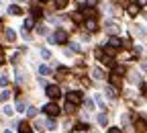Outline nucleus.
Wrapping results in <instances>:
<instances>
[{"label":"nucleus","mask_w":147,"mask_h":133,"mask_svg":"<svg viewBox=\"0 0 147 133\" xmlns=\"http://www.w3.org/2000/svg\"><path fill=\"white\" fill-rule=\"evenodd\" d=\"M49 41H51V43H65V41H67V31L57 29V31L49 37Z\"/></svg>","instance_id":"f257e3e1"},{"label":"nucleus","mask_w":147,"mask_h":133,"mask_svg":"<svg viewBox=\"0 0 147 133\" xmlns=\"http://www.w3.org/2000/svg\"><path fill=\"white\" fill-rule=\"evenodd\" d=\"M43 113L47 117H57L59 115V107L55 105V102H47L45 107H43Z\"/></svg>","instance_id":"f03ea898"},{"label":"nucleus","mask_w":147,"mask_h":133,"mask_svg":"<svg viewBox=\"0 0 147 133\" xmlns=\"http://www.w3.org/2000/svg\"><path fill=\"white\" fill-rule=\"evenodd\" d=\"M47 96H49L51 100H57V98L61 96V90H59V86L49 84V86H47Z\"/></svg>","instance_id":"7ed1b4c3"},{"label":"nucleus","mask_w":147,"mask_h":133,"mask_svg":"<svg viewBox=\"0 0 147 133\" xmlns=\"http://www.w3.org/2000/svg\"><path fill=\"white\" fill-rule=\"evenodd\" d=\"M67 102H71V105H82V102H84V96H82L80 92H76V90H74V92H67Z\"/></svg>","instance_id":"20e7f679"},{"label":"nucleus","mask_w":147,"mask_h":133,"mask_svg":"<svg viewBox=\"0 0 147 133\" xmlns=\"http://www.w3.org/2000/svg\"><path fill=\"white\" fill-rule=\"evenodd\" d=\"M84 29L86 31H98V23L94 21V18H86V21H84Z\"/></svg>","instance_id":"39448f33"},{"label":"nucleus","mask_w":147,"mask_h":133,"mask_svg":"<svg viewBox=\"0 0 147 133\" xmlns=\"http://www.w3.org/2000/svg\"><path fill=\"white\" fill-rule=\"evenodd\" d=\"M139 10H141V6H139L137 2H131V4H127V12L131 14V16H137V14H139Z\"/></svg>","instance_id":"423d86ee"},{"label":"nucleus","mask_w":147,"mask_h":133,"mask_svg":"<svg viewBox=\"0 0 147 133\" xmlns=\"http://www.w3.org/2000/svg\"><path fill=\"white\" fill-rule=\"evenodd\" d=\"M135 129L143 133V131H147V123H145L143 119H137V121H135Z\"/></svg>","instance_id":"0eeeda50"},{"label":"nucleus","mask_w":147,"mask_h":133,"mask_svg":"<svg viewBox=\"0 0 147 133\" xmlns=\"http://www.w3.org/2000/svg\"><path fill=\"white\" fill-rule=\"evenodd\" d=\"M108 45H110V47H115V49H119V47L123 45V41L119 39V37H110V41H108Z\"/></svg>","instance_id":"6e6552de"},{"label":"nucleus","mask_w":147,"mask_h":133,"mask_svg":"<svg viewBox=\"0 0 147 133\" xmlns=\"http://www.w3.org/2000/svg\"><path fill=\"white\" fill-rule=\"evenodd\" d=\"M18 133H31V127H29V123H27V121L18 123Z\"/></svg>","instance_id":"1a4fd4ad"},{"label":"nucleus","mask_w":147,"mask_h":133,"mask_svg":"<svg viewBox=\"0 0 147 133\" xmlns=\"http://www.w3.org/2000/svg\"><path fill=\"white\" fill-rule=\"evenodd\" d=\"M106 94H108L110 98H117V96H119V88H115V86H108V88H106Z\"/></svg>","instance_id":"9d476101"},{"label":"nucleus","mask_w":147,"mask_h":133,"mask_svg":"<svg viewBox=\"0 0 147 133\" xmlns=\"http://www.w3.org/2000/svg\"><path fill=\"white\" fill-rule=\"evenodd\" d=\"M8 14H12V16H18V14H23V10H21V6L12 4V6L8 8Z\"/></svg>","instance_id":"9b49d317"},{"label":"nucleus","mask_w":147,"mask_h":133,"mask_svg":"<svg viewBox=\"0 0 147 133\" xmlns=\"http://www.w3.org/2000/svg\"><path fill=\"white\" fill-rule=\"evenodd\" d=\"M4 37H6V41H14V39H16V33H14L12 29H6Z\"/></svg>","instance_id":"f8f14e48"},{"label":"nucleus","mask_w":147,"mask_h":133,"mask_svg":"<svg viewBox=\"0 0 147 133\" xmlns=\"http://www.w3.org/2000/svg\"><path fill=\"white\" fill-rule=\"evenodd\" d=\"M31 12H33V18H35V21H37V18H41V14H43L39 6H33V8H31Z\"/></svg>","instance_id":"ddd939ff"},{"label":"nucleus","mask_w":147,"mask_h":133,"mask_svg":"<svg viewBox=\"0 0 147 133\" xmlns=\"http://www.w3.org/2000/svg\"><path fill=\"white\" fill-rule=\"evenodd\" d=\"M125 72H127L125 66H117V68L113 70V74H117V76H125Z\"/></svg>","instance_id":"4468645a"},{"label":"nucleus","mask_w":147,"mask_h":133,"mask_svg":"<svg viewBox=\"0 0 147 133\" xmlns=\"http://www.w3.org/2000/svg\"><path fill=\"white\" fill-rule=\"evenodd\" d=\"M65 74H67V68H63V66H61V68H57V72H55V76H57V78H63Z\"/></svg>","instance_id":"2eb2a0df"},{"label":"nucleus","mask_w":147,"mask_h":133,"mask_svg":"<svg viewBox=\"0 0 147 133\" xmlns=\"http://www.w3.org/2000/svg\"><path fill=\"white\" fill-rule=\"evenodd\" d=\"M92 76H94V78H96V80H100V78H102V76H104V74L100 72V68H94V70H92Z\"/></svg>","instance_id":"dca6fc26"},{"label":"nucleus","mask_w":147,"mask_h":133,"mask_svg":"<svg viewBox=\"0 0 147 133\" xmlns=\"http://www.w3.org/2000/svg\"><path fill=\"white\" fill-rule=\"evenodd\" d=\"M39 72H41V76H47V74H51V68H49V66H45V64H43V66H41V68H39Z\"/></svg>","instance_id":"f3484780"},{"label":"nucleus","mask_w":147,"mask_h":133,"mask_svg":"<svg viewBox=\"0 0 147 133\" xmlns=\"http://www.w3.org/2000/svg\"><path fill=\"white\" fill-rule=\"evenodd\" d=\"M67 6V0H55V8H65Z\"/></svg>","instance_id":"a211bd4d"},{"label":"nucleus","mask_w":147,"mask_h":133,"mask_svg":"<svg viewBox=\"0 0 147 133\" xmlns=\"http://www.w3.org/2000/svg\"><path fill=\"white\" fill-rule=\"evenodd\" d=\"M47 129H49V131H53V129H57V123H55V121H53L51 117H49V121H47Z\"/></svg>","instance_id":"6ab92c4d"},{"label":"nucleus","mask_w":147,"mask_h":133,"mask_svg":"<svg viewBox=\"0 0 147 133\" xmlns=\"http://www.w3.org/2000/svg\"><path fill=\"white\" fill-rule=\"evenodd\" d=\"M88 129H90V127H88L86 123H78V125H76V129H74V131H88Z\"/></svg>","instance_id":"aec40b11"},{"label":"nucleus","mask_w":147,"mask_h":133,"mask_svg":"<svg viewBox=\"0 0 147 133\" xmlns=\"http://www.w3.org/2000/svg\"><path fill=\"white\" fill-rule=\"evenodd\" d=\"M117 31H119V25H113V23H108V33H110V35H115Z\"/></svg>","instance_id":"412c9836"},{"label":"nucleus","mask_w":147,"mask_h":133,"mask_svg":"<svg viewBox=\"0 0 147 133\" xmlns=\"http://www.w3.org/2000/svg\"><path fill=\"white\" fill-rule=\"evenodd\" d=\"M10 98V90H2V94H0V100H8Z\"/></svg>","instance_id":"4be33fe9"},{"label":"nucleus","mask_w":147,"mask_h":133,"mask_svg":"<svg viewBox=\"0 0 147 133\" xmlns=\"http://www.w3.org/2000/svg\"><path fill=\"white\" fill-rule=\"evenodd\" d=\"M98 123H100V125H106V123H108V117L104 115V113H102V115H98Z\"/></svg>","instance_id":"5701e85b"},{"label":"nucleus","mask_w":147,"mask_h":133,"mask_svg":"<svg viewBox=\"0 0 147 133\" xmlns=\"http://www.w3.org/2000/svg\"><path fill=\"white\" fill-rule=\"evenodd\" d=\"M33 25H35V18H33V16H31V18H27V21H25V29H31Z\"/></svg>","instance_id":"b1692460"},{"label":"nucleus","mask_w":147,"mask_h":133,"mask_svg":"<svg viewBox=\"0 0 147 133\" xmlns=\"http://www.w3.org/2000/svg\"><path fill=\"white\" fill-rule=\"evenodd\" d=\"M98 4V0H86V8H94Z\"/></svg>","instance_id":"393cba45"},{"label":"nucleus","mask_w":147,"mask_h":133,"mask_svg":"<svg viewBox=\"0 0 147 133\" xmlns=\"http://www.w3.org/2000/svg\"><path fill=\"white\" fill-rule=\"evenodd\" d=\"M71 21L80 23V21H82V14H80V12H74V14H71Z\"/></svg>","instance_id":"a878e982"},{"label":"nucleus","mask_w":147,"mask_h":133,"mask_svg":"<svg viewBox=\"0 0 147 133\" xmlns=\"http://www.w3.org/2000/svg\"><path fill=\"white\" fill-rule=\"evenodd\" d=\"M27 115H29V117H35V115H37V109H35V107H29Z\"/></svg>","instance_id":"bb28decb"},{"label":"nucleus","mask_w":147,"mask_h":133,"mask_svg":"<svg viewBox=\"0 0 147 133\" xmlns=\"http://www.w3.org/2000/svg\"><path fill=\"white\" fill-rule=\"evenodd\" d=\"M69 47H71V51H76V53H80V51H82V47H80L78 43H71Z\"/></svg>","instance_id":"cd10ccee"},{"label":"nucleus","mask_w":147,"mask_h":133,"mask_svg":"<svg viewBox=\"0 0 147 133\" xmlns=\"http://www.w3.org/2000/svg\"><path fill=\"white\" fill-rule=\"evenodd\" d=\"M37 33H39V35H47V29L43 25H39V27H37Z\"/></svg>","instance_id":"c85d7f7f"},{"label":"nucleus","mask_w":147,"mask_h":133,"mask_svg":"<svg viewBox=\"0 0 147 133\" xmlns=\"http://www.w3.org/2000/svg\"><path fill=\"white\" fill-rule=\"evenodd\" d=\"M84 107H86L88 111H92V109H94V102H92V100H84Z\"/></svg>","instance_id":"c756f323"},{"label":"nucleus","mask_w":147,"mask_h":133,"mask_svg":"<svg viewBox=\"0 0 147 133\" xmlns=\"http://www.w3.org/2000/svg\"><path fill=\"white\" fill-rule=\"evenodd\" d=\"M74 107H76V105H71V102H65V113H74Z\"/></svg>","instance_id":"7c9ffc66"},{"label":"nucleus","mask_w":147,"mask_h":133,"mask_svg":"<svg viewBox=\"0 0 147 133\" xmlns=\"http://www.w3.org/2000/svg\"><path fill=\"white\" fill-rule=\"evenodd\" d=\"M16 111H25V102L23 100H16Z\"/></svg>","instance_id":"2f4dec72"},{"label":"nucleus","mask_w":147,"mask_h":133,"mask_svg":"<svg viewBox=\"0 0 147 133\" xmlns=\"http://www.w3.org/2000/svg\"><path fill=\"white\" fill-rule=\"evenodd\" d=\"M41 55H43L45 60H49V58H51V51H49V49H43V51H41Z\"/></svg>","instance_id":"473e14b6"},{"label":"nucleus","mask_w":147,"mask_h":133,"mask_svg":"<svg viewBox=\"0 0 147 133\" xmlns=\"http://www.w3.org/2000/svg\"><path fill=\"white\" fill-rule=\"evenodd\" d=\"M94 55H96V58L100 60V58H102V55H104V49H102V47H100V49H96V51H94Z\"/></svg>","instance_id":"72a5a7b5"},{"label":"nucleus","mask_w":147,"mask_h":133,"mask_svg":"<svg viewBox=\"0 0 147 133\" xmlns=\"http://www.w3.org/2000/svg\"><path fill=\"white\" fill-rule=\"evenodd\" d=\"M8 84V78L6 76H0V86H6Z\"/></svg>","instance_id":"f704fd0d"},{"label":"nucleus","mask_w":147,"mask_h":133,"mask_svg":"<svg viewBox=\"0 0 147 133\" xmlns=\"http://www.w3.org/2000/svg\"><path fill=\"white\" fill-rule=\"evenodd\" d=\"M4 115H8V117L12 115V107H4Z\"/></svg>","instance_id":"c9c22d12"},{"label":"nucleus","mask_w":147,"mask_h":133,"mask_svg":"<svg viewBox=\"0 0 147 133\" xmlns=\"http://www.w3.org/2000/svg\"><path fill=\"white\" fill-rule=\"evenodd\" d=\"M108 133H123V131H121V129H119V127H113V129H110V131H108Z\"/></svg>","instance_id":"e433bc0d"},{"label":"nucleus","mask_w":147,"mask_h":133,"mask_svg":"<svg viewBox=\"0 0 147 133\" xmlns=\"http://www.w3.org/2000/svg\"><path fill=\"white\" fill-rule=\"evenodd\" d=\"M96 105H98V107H104V105H102V98H100V94L96 96Z\"/></svg>","instance_id":"4c0bfd02"},{"label":"nucleus","mask_w":147,"mask_h":133,"mask_svg":"<svg viewBox=\"0 0 147 133\" xmlns=\"http://www.w3.org/2000/svg\"><path fill=\"white\" fill-rule=\"evenodd\" d=\"M137 4H139V6H143V4H147V0H139Z\"/></svg>","instance_id":"58836bf2"},{"label":"nucleus","mask_w":147,"mask_h":133,"mask_svg":"<svg viewBox=\"0 0 147 133\" xmlns=\"http://www.w3.org/2000/svg\"><path fill=\"white\" fill-rule=\"evenodd\" d=\"M39 2H49V0H39Z\"/></svg>","instance_id":"ea45409f"},{"label":"nucleus","mask_w":147,"mask_h":133,"mask_svg":"<svg viewBox=\"0 0 147 133\" xmlns=\"http://www.w3.org/2000/svg\"><path fill=\"white\" fill-rule=\"evenodd\" d=\"M4 133H12V131H4Z\"/></svg>","instance_id":"a19ab883"},{"label":"nucleus","mask_w":147,"mask_h":133,"mask_svg":"<svg viewBox=\"0 0 147 133\" xmlns=\"http://www.w3.org/2000/svg\"><path fill=\"white\" fill-rule=\"evenodd\" d=\"M145 18H147V14H145Z\"/></svg>","instance_id":"79ce46f5"}]
</instances>
